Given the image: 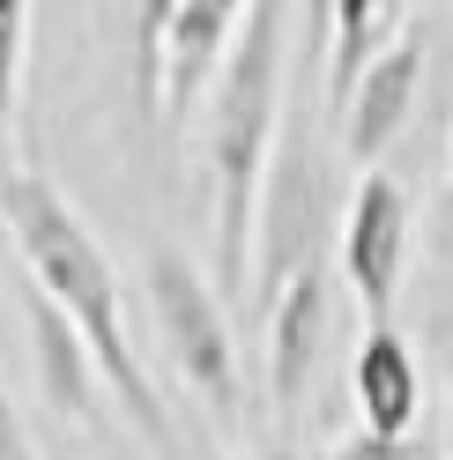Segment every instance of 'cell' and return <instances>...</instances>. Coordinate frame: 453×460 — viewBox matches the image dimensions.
<instances>
[{
  "label": "cell",
  "instance_id": "6da1fadb",
  "mask_svg": "<svg viewBox=\"0 0 453 460\" xmlns=\"http://www.w3.org/2000/svg\"><path fill=\"white\" fill-rule=\"evenodd\" d=\"M0 223H8L15 238V261H22V282H38V290L67 312L90 341V357L104 371V401L127 416V430L141 446H172V409H164V394L149 386V371H141L134 341H127V305H120V275H111L97 230L82 223V208L45 179L31 164H0Z\"/></svg>",
  "mask_w": 453,
  "mask_h": 460
},
{
  "label": "cell",
  "instance_id": "7a4b0ae2",
  "mask_svg": "<svg viewBox=\"0 0 453 460\" xmlns=\"http://www.w3.org/2000/svg\"><path fill=\"white\" fill-rule=\"evenodd\" d=\"M290 8L298 0H253L238 38L223 45L209 75V186H216V290L223 305H245L253 290V216L261 179L282 127V67H290Z\"/></svg>",
  "mask_w": 453,
  "mask_h": 460
},
{
  "label": "cell",
  "instance_id": "3957f363",
  "mask_svg": "<svg viewBox=\"0 0 453 460\" xmlns=\"http://www.w3.org/2000/svg\"><path fill=\"white\" fill-rule=\"evenodd\" d=\"M141 297L164 341V364L179 371V386L209 409L216 430H238L245 416V371H238V341H231V305L209 282V268H193L179 245H149L141 252Z\"/></svg>",
  "mask_w": 453,
  "mask_h": 460
},
{
  "label": "cell",
  "instance_id": "277c9868",
  "mask_svg": "<svg viewBox=\"0 0 453 460\" xmlns=\"http://www.w3.org/2000/svg\"><path fill=\"white\" fill-rule=\"evenodd\" d=\"M409 245H416V208H409V186L394 171H364L357 193H350V216H342V282L364 312V327H386L394 297L409 282Z\"/></svg>",
  "mask_w": 453,
  "mask_h": 460
},
{
  "label": "cell",
  "instance_id": "5b68a950",
  "mask_svg": "<svg viewBox=\"0 0 453 460\" xmlns=\"http://www.w3.org/2000/svg\"><path fill=\"white\" fill-rule=\"evenodd\" d=\"M327 320H334V290H327V261H298L282 275V290L261 305V327H268V401L275 416H298L305 386H313V364L327 349Z\"/></svg>",
  "mask_w": 453,
  "mask_h": 460
},
{
  "label": "cell",
  "instance_id": "8992f818",
  "mask_svg": "<svg viewBox=\"0 0 453 460\" xmlns=\"http://www.w3.org/2000/svg\"><path fill=\"white\" fill-rule=\"evenodd\" d=\"M416 90H423V38H394L372 67H364L350 82V97H342V156L357 171H372L394 141H402L409 127V111H416Z\"/></svg>",
  "mask_w": 453,
  "mask_h": 460
},
{
  "label": "cell",
  "instance_id": "52a82bcc",
  "mask_svg": "<svg viewBox=\"0 0 453 460\" xmlns=\"http://www.w3.org/2000/svg\"><path fill=\"white\" fill-rule=\"evenodd\" d=\"M22 327H31L45 409L67 416V423H104V371L90 357V341H82V327L38 290V282H22Z\"/></svg>",
  "mask_w": 453,
  "mask_h": 460
},
{
  "label": "cell",
  "instance_id": "ba28073f",
  "mask_svg": "<svg viewBox=\"0 0 453 460\" xmlns=\"http://www.w3.org/2000/svg\"><path fill=\"white\" fill-rule=\"evenodd\" d=\"M253 0H179V22H172V45H164V134L186 127V111L201 104L209 75L223 60V45L238 38Z\"/></svg>",
  "mask_w": 453,
  "mask_h": 460
},
{
  "label": "cell",
  "instance_id": "9c48e42d",
  "mask_svg": "<svg viewBox=\"0 0 453 460\" xmlns=\"http://www.w3.org/2000/svg\"><path fill=\"white\" fill-rule=\"evenodd\" d=\"M350 386H357L364 430L409 438V423H416V409H423V371H416V349H409L394 327H364L357 364H350Z\"/></svg>",
  "mask_w": 453,
  "mask_h": 460
},
{
  "label": "cell",
  "instance_id": "30bf717a",
  "mask_svg": "<svg viewBox=\"0 0 453 460\" xmlns=\"http://www.w3.org/2000/svg\"><path fill=\"white\" fill-rule=\"evenodd\" d=\"M402 8H409V0H334V8H327V52H320V67H327V111H342L350 82L402 38Z\"/></svg>",
  "mask_w": 453,
  "mask_h": 460
},
{
  "label": "cell",
  "instance_id": "8fae6325",
  "mask_svg": "<svg viewBox=\"0 0 453 460\" xmlns=\"http://www.w3.org/2000/svg\"><path fill=\"white\" fill-rule=\"evenodd\" d=\"M120 22H127V90H134V119L156 134V127H164V45H172L179 0H120Z\"/></svg>",
  "mask_w": 453,
  "mask_h": 460
},
{
  "label": "cell",
  "instance_id": "7c38bea8",
  "mask_svg": "<svg viewBox=\"0 0 453 460\" xmlns=\"http://www.w3.org/2000/svg\"><path fill=\"white\" fill-rule=\"evenodd\" d=\"M22 45H31V0H0V164H15V111H22Z\"/></svg>",
  "mask_w": 453,
  "mask_h": 460
},
{
  "label": "cell",
  "instance_id": "4fadbf2b",
  "mask_svg": "<svg viewBox=\"0 0 453 460\" xmlns=\"http://www.w3.org/2000/svg\"><path fill=\"white\" fill-rule=\"evenodd\" d=\"M327 460H423V446L409 438H386V430H350V438H334Z\"/></svg>",
  "mask_w": 453,
  "mask_h": 460
},
{
  "label": "cell",
  "instance_id": "5bb4252c",
  "mask_svg": "<svg viewBox=\"0 0 453 460\" xmlns=\"http://www.w3.org/2000/svg\"><path fill=\"white\" fill-rule=\"evenodd\" d=\"M0 460H45L38 453V438H31V423H22V409H15V394L0 386Z\"/></svg>",
  "mask_w": 453,
  "mask_h": 460
},
{
  "label": "cell",
  "instance_id": "9a60e30c",
  "mask_svg": "<svg viewBox=\"0 0 453 460\" xmlns=\"http://www.w3.org/2000/svg\"><path fill=\"white\" fill-rule=\"evenodd\" d=\"M431 460H453V357H446V430H439V453Z\"/></svg>",
  "mask_w": 453,
  "mask_h": 460
},
{
  "label": "cell",
  "instance_id": "2e32d148",
  "mask_svg": "<svg viewBox=\"0 0 453 460\" xmlns=\"http://www.w3.org/2000/svg\"><path fill=\"white\" fill-rule=\"evenodd\" d=\"M245 460H305V453H298L290 438H275V446H261V453H245Z\"/></svg>",
  "mask_w": 453,
  "mask_h": 460
},
{
  "label": "cell",
  "instance_id": "e0dca14e",
  "mask_svg": "<svg viewBox=\"0 0 453 460\" xmlns=\"http://www.w3.org/2000/svg\"><path fill=\"white\" fill-rule=\"evenodd\" d=\"M446 208H453V149H446Z\"/></svg>",
  "mask_w": 453,
  "mask_h": 460
},
{
  "label": "cell",
  "instance_id": "ac0fdd59",
  "mask_svg": "<svg viewBox=\"0 0 453 460\" xmlns=\"http://www.w3.org/2000/svg\"><path fill=\"white\" fill-rule=\"evenodd\" d=\"M52 460H67V453H52Z\"/></svg>",
  "mask_w": 453,
  "mask_h": 460
}]
</instances>
